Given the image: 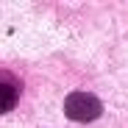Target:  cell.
Returning <instances> with one entry per match:
<instances>
[{
  "instance_id": "obj_2",
  "label": "cell",
  "mask_w": 128,
  "mask_h": 128,
  "mask_svg": "<svg viewBox=\"0 0 128 128\" xmlns=\"http://www.w3.org/2000/svg\"><path fill=\"white\" fill-rule=\"evenodd\" d=\"M17 100H20V81L11 72L0 70V114L11 112L17 106Z\"/></svg>"
},
{
  "instance_id": "obj_1",
  "label": "cell",
  "mask_w": 128,
  "mask_h": 128,
  "mask_svg": "<svg viewBox=\"0 0 128 128\" xmlns=\"http://www.w3.org/2000/svg\"><path fill=\"white\" fill-rule=\"evenodd\" d=\"M64 114L75 122H92L103 114V106L89 92H70L67 100H64Z\"/></svg>"
}]
</instances>
